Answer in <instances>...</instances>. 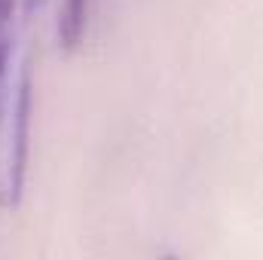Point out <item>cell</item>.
Instances as JSON below:
<instances>
[{
  "mask_svg": "<svg viewBox=\"0 0 263 260\" xmlns=\"http://www.w3.org/2000/svg\"><path fill=\"white\" fill-rule=\"evenodd\" d=\"M46 0H0V211L25 193L31 144L34 25Z\"/></svg>",
  "mask_w": 263,
  "mask_h": 260,
  "instance_id": "obj_1",
  "label": "cell"
},
{
  "mask_svg": "<svg viewBox=\"0 0 263 260\" xmlns=\"http://www.w3.org/2000/svg\"><path fill=\"white\" fill-rule=\"evenodd\" d=\"M92 6L95 0H62V12H59V40L67 52L77 49L86 34H89V22H92Z\"/></svg>",
  "mask_w": 263,
  "mask_h": 260,
  "instance_id": "obj_2",
  "label": "cell"
}]
</instances>
